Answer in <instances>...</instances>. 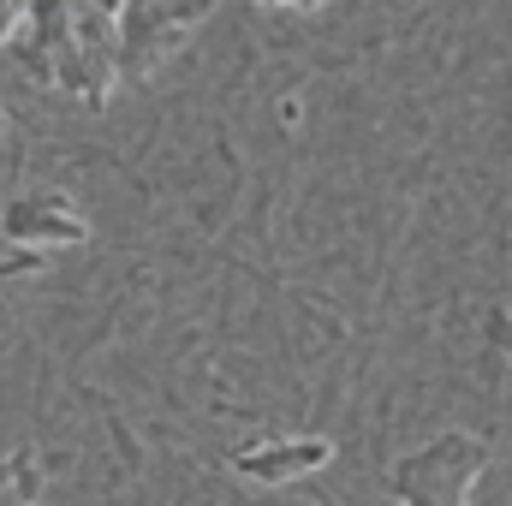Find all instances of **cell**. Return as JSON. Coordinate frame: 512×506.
<instances>
[{"instance_id":"5b68a950","label":"cell","mask_w":512,"mask_h":506,"mask_svg":"<svg viewBox=\"0 0 512 506\" xmlns=\"http://www.w3.org/2000/svg\"><path fill=\"white\" fill-rule=\"evenodd\" d=\"M292 6H310V0H292Z\"/></svg>"},{"instance_id":"3957f363","label":"cell","mask_w":512,"mask_h":506,"mask_svg":"<svg viewBox=\"0 0 512 506\" xmlns=\"http://www.w3.org/2000/svg\"><path fill=\"white\" fill-rule=\"evenodd\" d=\"M328 453H334V447L316 441V435H298V441H274V435H262V441H251V447L233 453V465H239V477H251V483H292V477L328 465Z\"/></svg>"},{"instance_id":"7a4b0ae2","label":"cell","mask_w":512,"mask_h":506,"mask_svg":"<svg viewBox=\"0 0 512 506\" xmlns=\"http://www.w3.org/2000/svg\"><path fill=\"white\" fill-rule=\"evenodd\" d=\"M6 239H18V245H84L90 221H84V209L72 197L30 191V197L6 203Z\"/></svg>"},{"instance_id":"277c9868","label":"cell","mask_w":512,"mask_h":506,"mask_svg":"<svg viewBox=\"0 0 512 506\" xmlns=\"http://www.w3.org/2000/svg\"><path fill=\"white\" fill-rule=\"evenodd\" d=\"M18 18H30V0H0V42L18 30Z\"/></svg>"},{"instance_id":"6da1fadb","label":"cell","mask_w":512,"mask_h":506,"mask_svg":"<svg viewBox=\"0 0 512 506\" xmlns=\"http://www.w3.org/2000/svg\"><path fill=\"white\" fill-rule=\"evenodd\" d=\"M477 465H483V447H477V441L441 435V441H429L423 453L399 459L387 483H393V495L405 506H459L465 489H471V477H477Z\"/></svg>"}]
</instances>
